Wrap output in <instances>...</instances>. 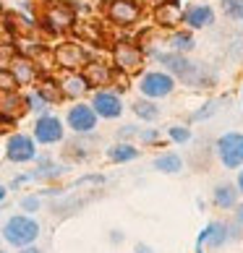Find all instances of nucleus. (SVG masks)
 Returning a JSON list of instances; mask_svg holds the SVG:
<instances>
[{
  "mask_svg": "<svg viewBox=\"0 0 243 253\" xmlns=\"http://www.w3.org/2000/svg\"><path fill=\"white\" fill-rule=\"evenodd\" d=\"M3 240L13 248H26V246H34L37 238L42 235V227L32 214H13L8 217L3 224Z\"/></svg>",
  "mask_w": 243,
  "mask_h": 253,
  "instance_id": "f257e3e1",
  "label": "nucleus"
},
{
  "mask_svg": "<svg viewBox=\"0 0 243 253\" xmlns=\"http://www.w3.org/2000/svg\"><path fill=\"white\" fill-rule=\"evenodd\" d=\"M178 86L167 71H146L142 79H139V91H142L144 99H152V102H160V99H167Z\"/></svg>",
  "mask_w": 243,
  "mask_h": 253,
  "instance_id": "f03ea898",
  "label": "nucleus"
},
{
  "mask_svg": "<svg viewBox=\"0 0 243 253\" xmlns=\"http://www.w3.org/2000/svg\"><path fill=\"white\" fill-rule=\"evenodd\" d=\"M214 152L225 170H241L243 167V133L241 130H228L214 141Z\"/></svg>",
  "mask_w": 243,
  "mask_h": 253,
  "instance_id": "7ed1b4c3",
  "label": "nucleus"
},
{
  "mask_svg": "<svg viewBox=\"0 0 243 253\" xmlns=\"http://www.w3.org/2000/svg\"><path fill=\"white\" fill-rule=\"evenodd\" d=\"M113 60H115L113 68L118 73L134 76V73H139L142 65H144V50L139 47V44H134V42L120 40V42H115V47H113Z\"/></svg>",
  "mask_w": 243,
  "mask_h": 253,
  "instance_id": "20e7f679",
  "label": "nucleus"
},
{
  "mask_svg": "<svg viewBox=\"0 0 243 253\" xmlns=\"http://www.w3.org/2000/svg\"><path fill=\"white\" fill-rule=\"evenodd\" d=\"M241 238V230H238V224H225V222H209L207 227H204L199 232V238H196V246L204 248V246H209V248H222V246H228L230 240H238Z\"/></svg>",
  "mask_w": 243,
  "mask_h": 253,
  "instance_id": "39448f33",
  "label": "nucleus"
},
{
  "mask_svg": "<svg viewBox=\"0 0 243 253\" xmlns=\"http://www.w3.org/2000/svg\"><path fill=\"white\" fill-rule=\"evenodd\" d=\"M37 157H40V152H37V141L29 133L8 136V141H5V159H8V162L26 165V162H34Z\"/></svg>",
  "mask_w": 243,
  "mask_h": 253,
  "instance_id": "423d86ee",
  "label": "nucleus"
},
{
  "mask_svg": "<svg viewBox=\"0 0 243 253\" xmlns=\"http://www.w3.org/2000/svg\"><path fill=\"white\" fill-rule=\"evenodd\" d=\"M34 141L42 144V146H52V144H60L65 138V128H63V120L52 112H45L34 120Z\"/></svg>",
  "mask_w": 243,
  "mask_h": 253,
  "instance_id": "0eeeda50",
  "label": "nucleus"
},
{
  "mask_svg": "<svg viewBox=\"0 0 243 253\" xmlns=\"http://www.w3.org/2000/svg\"><path fill=\"white\" fill-rule=\"evenodd\" d=\"M142 3L139 0H110V3L105 5V16L110 24L115 26H134L139 18H142Z\"/></svg>",
  "mask_w": 243,
  "mask_h": 253,
  "instance_id": "6e6552de",
  "label": "nucleus"
},
{
  "mask_svg": "<svg viewBox=\"0 0 243 253\" xmlns=\"http://www.w3.org/2000/svg\"><path fill=\"white\" fill-rule=\"evenodd\" d=\"M97 120L99 118L95 115V110L89 105H84V102H76V105L68 107V112H65V123H68V128L76 136H92L97 130Z\"/></svg>",
  "mask_w": 243,
  "mask_h": 253,
  "instance_id": "1a4fd4ad",
  "label": "nucleus"
},
{
  "mask_svg": "<svg viewBox=\"0 0 243 253\" xmlns=\"http://www.w3.org/2000/svg\"><path fill=\"white\" fill-rule=\"evenodd\" d=\"M52 55H55V63H58L65 73L81 71L84 65L92 60V58H89V52L84 50L79 42H63V44H58V47H55Z\"/></svg>",
  "mask_w": 243,
  "mask_h": 253,
  "instance_id": "9d476101",
  "label": "nucleus"
},
{
  "mask_svg": "<svg viewBox=\"0 0 243 253\" xmlns=\"http://www.w3.org/2000/svg\"><path fill=\"white\" fill-rule=\"evenodd\" d=\"M89 107L95 110V115L102 118V120H115V118L123 115V99H120L118 91H110V89H97Z\"/></svg>",
  "mask_w": 243,
  "mask_h": 253,
  "instance_id": "9b49d317",
  "label": "nucleus"
},
{
  "mask_svg": "<svg viewBox=\"0 0 243 253\" xmlns=\"http://www.w3.org/2000/svg\"><path fill=\"white\" fill-rule=\"evenodd\" d=\"M81 76H84V81L89 84V89H97V86H110V84L115 81L118 71L113 68V65L102 63V60H89L81 68Z\"/></svg>",
  "mask_w": 243,
  "mask_h": 253,
  "instance_id": "f8f14e48",
  "label": "nucleus"
},
{
  "mask_svg": "<svg viewBox=\"0 0 243 253\" xmlns=\"http://www.w3.org/2000/svg\"><path fill=\"white\" fill-rule=\"evenodd\" d=\"M73 8H68L65 3H52L48 11H45L42 16V24L48 26V29L52 34H60V32H68L71 26H73Z\"/></svg>",
  "mask_w": 243,
  "mask_h": 253,
  "instance_id": "ddd939ff",
  "label": "nucleus"
},
{
  "mask_svg": "<svg viewBox=\"0 0 243 253\" xmlns=\"http://www.w3.org/2000/svg\"><path fill=\"white\" fill-rule=\"evenodd\" d=\"M214 18H217V13H214V8L207 5V3H194L181 13V21L189 26V29H209L214 24Z\"/></svg>",
  "mask_w": 243,
  "mask_h": 253,
  "instance_id": "4468645a",
  "label": "nucleus"
},
{
  "mask_svg": "<svg viewBox=\"0 0 243 253\" xmlns=\"http://www.w3.org/2000/svg\"><path fill=\"white\" fill-rule=\"evenodd\" d=\"M8 73L13 76L16 86H32V84L40 79V71L32 58H24V55H13V60L8 63Z\"/></svg>",
  "mask_w": 243,
  "mask_h": 253,
  "instance_id": "2eb2a0df",
  "label": "nucleus"
},
{
  "mask_svg": "<svg viewBox=\"0 0 243 253\" xmlns=\"http://www.w3.org/2000/svg\"><path fill=\"white\" fill-rule=\"evenodd\" d=\"M58 86H60V94H63L65 99H81V97L89 91V84L84 81L81 71H71V73H65V76L58 81Z\"/></svg>",
  "mask_w": 243,
  "mask_h": 253,
  "instance_id": "dca6fc26",
  "label": "nucleus"
},
{
  "mask_svg": "<svg viewBox=\"0 0 243 253\" xmlns=\"http://www.w3.org/2000/svg\"><path fill=\"white\" fill-rule=\"evenodd\" d=\"M241 199V193L236 188V183H217L212 191V204L217 206L220 211H230L236 209V204Z\"/></svg>",
  "mask_w": 243,
  "mask_h": 253,
  "instance_id": "f3484780",
  "label": "nucleus"
},
{
  "mask_svg": "<svg viewBox=\"0 0 243 253\" xmlns=\"http://www.w3.org/2000/svg\"><path fill=\"white\" fill-rule=\"evenodd\" d=\"M142 157V149L134 146V144H128V141H118L107 149V159L110 162H115V165H126V162H134V159Z\"/></svg>",
  "mask_w": 243,
  "mask_h": 253,
  "instance_id": "a211bd4d",
  "label": "nucleus"
},
{
  "mask_svg": "<svg viewBox=\"0 0 243 253\" xmlns=\"http://www.w3.org/2000/svg\"><path fill=\"white\" fill-rule=\"evenodd\" d=\"M152 167L157 172H165V175H178L183 170V157L175 152H162L152 159Z\"/></svg>",
  "mask_w": 243,
  "mask_h": 253,
  "instance_id": "6ab92c4d",
  "label": "nucleus"
},
{
  "mask_svg": "<svg viewBox=\"0 0 243 253\" xmlns=\"http://www.w3.org/2000/svg\"><path fill=\"white\" fill-rule=\"evenodd\" d=\"M21 110H24V97H18L16 91H0V115L16 120Z\"/></svg>",
  "mask_w": 243,
  "mask_h": 253,
  "instance_id": "aec40b11",
  "label": "nucleus"
},
{
  "mask_svg": "<svg viewBox=\"0 0 243 253\" xmlns=\"http://www.w3.org/2000/svg\"><path fill=\"white\" fill-rule=\"evenodd\" d=\"M131 110H134V115L139 120H144V123H154V120L160 118V105L152 99H136L134 105H131Z\"/></svg>",
  "mask_w": 243,
  "mask_h": 253,
  "instance_id": "412c9836",
  "label": "nucleus"
},
{
  "mask_svg": "<svg viewBox=\"0 0 243 253\" xmlns=\"http://www.w3.org/2000/svg\"><path fill=\"white\" fill-rule=\"evenodd\" d=\"M167 44H170L173 52H181V55H189L194 47H196V40L191 32H173L170 40H167Z\"/></svg>",
  "mask_w": 243,
  "mask_h": 253,
  "instance_id": "4be33fe9",
  "label": "nucleus"
},
{
  "mask_svg": "<svg viewBox=\"0 0 243 253\" xmlns=\"http://www.w3.org/2000/svg\"><path fill=\"white\" fill-rule=\"evenodd\" d=\"M157 21H160L162 26H175V24H181L178 3H160V8H157Z\"/></svg>",
  "mask_w": 243,
  "mask_h": 253,
  "instance_id": "5701e85b",
  "label": "nucleus"
},
{
  "mask_svg": "<svg viewBox=\"0 0 243 253\" xmlns=\"http://www.w3.org/2000/svg\"><path fill=\"white\" fill-rule=\"evenodd\" d=\"M24 110H29V112H37V115H45V112L50 110V102L45 99L40 91H29V94L24 97Z\"/></svg>",
  "mask_w": 243,
  "mask_h": 253,
  "instance_id": "b1692460",
  "label": "nucleus"
},
{
  "mask_svg": "<svg viewBox=\"0 0 243 253\" xmlns=\"http://www.w3.org/2000/svg\"><path fill=\"white\" fill-rule=\"evenodd\" d=\"M222 13L230 21H243V0H222Z\"/></svg>",
  "mask_w": 243,
  "mask_h": 253,
  "instance_id": "393cba45",
  "label": "nucleus"
},
{
  "mask_svg": "<svg viewBox=\"0 0 243 253\" xmlns=\"http://www.w3.org/2000/svg\"><path fill=\"white\" fill-rule=\"evenodd\" d=\"M167 138L175 144H189L191 141V128H186V126H170L167 128Z\"/></svg>",
  "mask_w": 243,
  "mask_h": 253,
  "instance_id": "a878e982",
  "label": "nucleus"
},
{
  "mask_svg": "<svg viewBox=\"0 0 243 253\" xmlns=\"http://www.w3.org/2000/svg\"><path fill=\"white\" fill-rule=\"evenodd\" d=\"M21 209L34 217V211L42 209V196H40V193H26L24 199H21Z\"/></svg>",
  "mask_w": 243,
  "mask_h": 253,
  "instance_id": "bb28decb",
  "label": "nucleus"
},
{
  "mask_svg": "<svg viewBox=\"0 0 243 253\" xmlns=\"http://www.w3.org/2000/svg\"><path fill=\"white\" fill-rule=\"evenodd\" d=\"M136 138L142 144H160V130H157V128H139Z\"/></svg>",
  "mask_w": 243,
  "mask_h": 253,
  "instance_id": "cd10ccee",
  "label": "nucleus"
},
{
  "mask_svg": "<svg viewBox=\"0 0 243 253\" xmlns=\"http://www.w3.org/2000/svg\"><path fill=\"white\" fill-rule=\"evenodd\" d=\"M217 105H220V102H207V105H204L201 110H196V112H194L191 120H194V123H199V120H207V118H212L214 112H217Z\"/></svg>",
  "mask_w": 243,
  "mask_h": 253,
  "instance_id": "c85d7f7f",
  "label": "nucleus"
},
{
  "mask_svg": "<svg viewBox=\"0 0 243 253\" xmlns=\"http://www.w3.org/2000/svg\"><path fill=\"white\" fill-rule=\"evenodd\" d=\"M18 86H16V81H13V76L8 73V68H0V91H16Z\"/></svg>",
  "mask_w": 243,
  "mask_h": 253,
  "instance_id": "c756f323",
  "label": "nucleus"
},
{
  "mask_svg": "<svg viewBox=\"0 0 243 253\" xmlns=\"http://www.w3.org/2000/svg\"><path fill=\"white\" fill-rule=\"evenodd\" d=\"M136 133H139L136 126H123L118 130V138H120V141H128V138H136Z\"/></svg>",
  "mask_w": 243,
  "mask_h": 253,
  "instance_id": "7c9ffc66",
  "label": "nucleus"
},
{
  "mask_svg": "<svg viewBox=\"0 0 243 253\" xmlns=\"http://www.w3.org/2000/svg\"><path fill=\"white\" fill-rule=\"evenodd\" d=\"M84 183H95V185H102L105 183V175H84L76 185H84Z\"/></svg>",
  "mask_w": 243,
  "mask_h": 253,
  "instance_id": "2f4dec72",
  "label": "nucleus"
},
{
  "mask_svg": "<svg viewBox=\"0 0 243 253\" xmlns=\"http://www.w3.org/2000/svg\"><path fill=\"white\" fill-rule=\"evenodd\" d=\"M123 240H126L123 230H110V243H113V246H120Z\"/></svg>",
  "mask_w": 243,
  "mask_h": 253,
  "instance_id": "473e14b6",
  "label": "nucleus"
},
{
  "mask_svg": "<svg viewBox=\"0 0 243 253\" xmlns=\"http://www.w3.org/2000/svg\"><path fill=\"white\" fill-rule=\"evenodd\" d=\"M233 217H236V224L243 230V204H241V201L236 204V209H233Z\"/></svg>",
  "mask_w": 243,
  "mask_h": 253,
  "instance_id": "72a5a7b5",
  "label": "nucleus"
},
{
  "mask_svg": "<svg viewBox=\"0 0 243 253\" xmlns=\"http://www.w3.org/2000/svg\"><path fill=\"white\" fill-rule=\"evenodd\" d=\"M134 253H157L152 246H146V243H136V248H134Z\"/></svg>",
  "mask_w": 243,
  "mask_h": 253,
  "instance_id": "f704fd0d",
  "label": "nucleus"
},
{
  "mask_svg": "<svg viewBox=\"0 0 243 253\" xmlns=\"http://www.w3.org/2000/svg\"><path fill=\"white\" fill-rule=\"evenodd\" d=\"M18 253H45V251L37 246H26V248H18Z\"/></svg>",
  "mask_w": 243,
  "mask_h": 253,
  "instance_id": "c9c22d12",
  "label": "nucleus"
},
{
  "mask_svg": "<svg viewBox=\"0 0 243 253\" xmlns=\"http://www.w3.org/2000/svg\"><path fill=\"white\" fill-rule=\"evenodd\" d=\"M236 188H238V193L243 196V170L238 172V177H236Z\"/></svg>",
  "mask_w": 243,
  "mask_h": 253,
  "instance_id": "e433bc0d",
  "label": "nucleus"
},
{
  "mask_svg": "<svg viewBox=\"0 0 243 253\" xmlns=\"http://www.w3.org/2000/svg\"><path fill=\"white\" fill-rule=\"evenodd\" d=\"M5 196H8V188H5V185H0V204L5 201Z\"/></svg>",
  "mask_w": 243,
  "mask_h": 253,
  "instance_id": "4c0bfd02",
  "label": "nucleus"
},
{
  "mask_svg": "<svg viewBox=\"0 0 243 253\" xmlns=\"http://www.w3.org/2000/svg\"><path fill=\"white\" fill-rule=\"evenodd\" d=\"M196 253H204V248H199V246H196Z\"/></svg>",
  "mask_w": 243,
  "mask_h": 253,
  "instance_id": "58836bf2",
  "label": "nucleus"
},
{
  "mask_svg": "<svg viewBox=\"0 0 243 253\" xmlns=\"http://www.w3.org/2000/svg\"><path fill=\"white\" fill-rule=\"evenodd\" d=\"M241 102H243V86H241Z\"/></svg>",
  "mask_w": 243,
  "mask_h": 253,
  "instance_id": "ea45409f",
  "label": "nucleus"
},
{
  "mask_svg": "<svg viewBox=\"0 0 243 253\" xmlns=\"http://www.w3.org/2000/svg\"><path fill=\"white\" fill-rule=\"evenodd\" d=\"M0 253H5V251H3V248H0Z\"/></svg>",
  "mask_w": 243,
  "mask_h": 253,
  "instance_id": "a19ab883",
  "label": "nucleus"
},
{
  "mask_svg": "<svg viewBox=\"0 0 243 253\" xmlns=\"http://www.w3.org/2000/svg\"><path fill=\"white\" fill-rule=\"evenodd\" d=\"M0 13H3V8H0Z\"/></svg>",
  "mask_w": 243,
  "mask_h": 253,
  "instance_id": "79ce46f5",
  "label": "nucleus"
}]
</instances>
